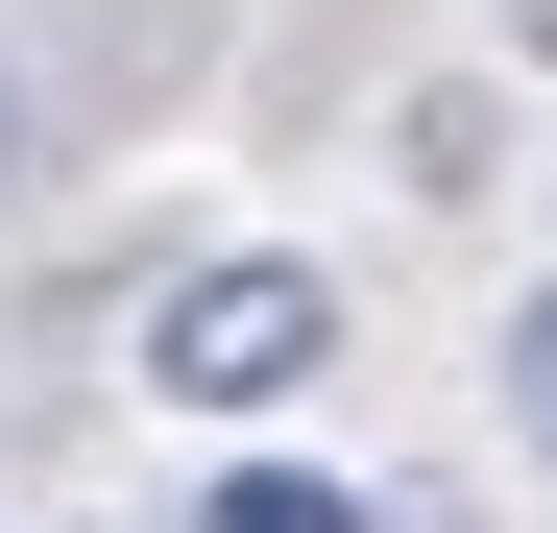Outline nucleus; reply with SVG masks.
I'll use <instances>...</instances> for the list:
<instances>
[{"mask_svg": "<svg viewBox=\"0 0 557 533\" xmlns=\"http://www.w3.org/2000/svg\"><path fill=\"white\" fill-rule=\"evenodd\" d=\"M315 364H339V266H292V243H219V266L146 292V388L170 412H292Z\"/></svg>", "mask_w": 557, "mask_h": 533, "instance_id": "f257e3e1", "label": "nucleus"}, {"mask_svg": "<svg viewBox=\"0 0 557 533\" xmlns=\"http://www.w3.org/2000/svg\"><path fill=\"white\" fill-rule=\"evenodd\" d=\"M170 533H363V485H315V461H219Z\"/></svg>", "mask_w": 557, "mask_h": 533, "instance_id": "f03ea898", "label": "nucleus"}, {"mask_svg": "<svg viewBox=\"0 0 557 533\" xmlns=\"http://www.w3.org/2000/svg\"><path fill=\"white\" fill-rule=\"evenodd\" d=\"M509 412H533V436H557V292H533V315H509Z\"/></svg>", "mask_w": 557, "mask_h": 533, "instance_id": "7ed1b4c3", "label": "nucleus"}, {"mask_svg": "<svg viewBox=\"0 0 557 533\" xmlns=\"http://www.w3.org/2000/svg\"><path fill=\"white\" fill-rule=\"evenodd\" d=\"M509 49H557V0H509Z\"/></svg>", "mask_w": 557, "mask_h": 533, "instance_id": "20e7f679", "label": "nucleus"}, {"mask_svg": "<svg viewBox=\"0 0 557 533\" xmlns=\"http://www.w3.org/2000/svg\"><path fill=\"white\" fill-rule=\"evenodd\" d=\"M0 170H25V98H0Z\"/></svg>", "mask_w": 557, "mask_h": 533, "instance_id": "39448f33", "label": "nucleus"}]
</instances>
